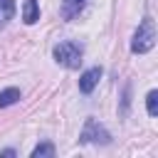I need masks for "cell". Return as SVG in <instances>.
<instances>
[{
  "instance_id": "cell-6",
  "label": "cell",
  "mask_w": 158,
  "mask_h": 158,
  "mask_svg": "<svg viewBox=\"0 0 158 158\" xmlns=\"http://www.w3.org/2000/svg\"><path fill=\"white\" fill-rule=\"evenodd\" d=\"M22 20H25V25H35L40 20V5H37V0H25L22 2Z\"/></svg>"
},
{
  "instance_id": "cell-2",
  "label": "cell",
  "mask_w": 158,
  "mask_h": 158,
  "mask_svg": "<svg viewBox=\"0 0 158 158\" xmlns=\"http://www.w3.org/2000/svg\"><path fill=\"white\" fill-rule=\"evenodd\" d=\"M54 59L67 69H77L81 64V47L72 40L59 42V44H54Z\"/></svg>"
},
{
  "instance_id": "cell-3",
  "label": "cell",
  "mask_w": 158,
  "mask_h": 158,
  "mask_svg": "<svg viewBox=\"0 0 158 158\" xmlns=\"http://www.w3.org/2000/svg\"><path fill=\"white\" fill-rule=\"evenodd\" d=\"M79 141L81 143H109L111 136L96 123V118H86V123H84V128L79 133Z\"/></svg>"
},
{
  "instance_id": "cell-4",
  "label": "cell",
  "mask_w": 158,
  "mask_h": 158,
  "mask_svg": "<svg viewBox=\"0 0 158 158\" xmlns=\"http://www.w3.org/2000/svg\"><path fill=\"white\" fill-rule=\"evenodd\" d=\"M99 79H101V69H99V67L86 69V72L79 77V91H81V94H91L94 86L99 84Z\"/></svg>"
},
{
  "instance_id": "cell-11",
  "label": "cell",
  "mask_w": 158,
  "mask_h": 158,
  "mask_svg": "<svg viewBox=\"0 0 158 158\" xmlns=\"http://www.w3.org/2000/svg\"><path fill=\"white\" fill-rule=\"evenodd\" d=\"M0 156H15V151L12 148H5V151H0Z\"/></svg>"
},
{
  "instance_id": "cell-9",
  "label": "cell",
  "mask_w": 158,
  "mask_h": 158,
  "mask_svg": "<svg viewBox=\"0 0 158 158\" xmlns=\"http://www.w3.org/2000/svg\"><path fill=\"white\" fill-rule=\"evenodd\" d=\"M42 156H54V146L52 143H37L32 151V158H42Z\"/></svg>"
},
{
  "instance_id": "cell-8",
  "label": "cell",
  "mask_w": 158,
  "mask_h": 158,
  "mask_svg": "<svg viewBox=\"0 0 158 158\" xmlns=\"http://www.w3.org/2000/svg\"><path fill=\"white\" fill-rule=\"evenodd\" d=\"M17 99H20V89H5V91H0V109L12 106Z\"/></svg>"
},
{
  "instance_id": "cell-1",
  "label": "cell",
  "mask_w": 158,
  "mask_h": 158,
  "mask_svg": "<svg viewBox=\"0 0 158 158\" xmlns=\"http://www.w3.org/2000/svg\"><path fill=\"white\" fill-rule=\"evenodd\" d=\"M156 44V22L151 17H143L138 30L133 32V40H131V52L136 54H143V52H151Z\"/></svg>"
},
{
  "instance_id": "cell-7",
  "label": "cell",
  "mask_w": 158,
  "mask_h": 158,
  "mask_svg": "<svg viewBox=\"0 0 158 158\" xmlns=\"http://www.w3.org/2000/svg\"><path fill=\"white\" fill-rule=\"evenodd\" d=\"M15 15V0H0V30L12 20Z\"/></svg>"
},
{
  "instance_id": "cell-5",
  "label": "cell",
  "mask_w": 158,
  "mask_h": 158,
  "mask_svg": "<svg viewBox=\"0 0 158 158\" xmlns=\"http://www.w3.org/2000/svg\"><path fill=\"white\" fill-rule=\"evenodd\" d=\"M84 5H86V0H62V7H59L62 20H74L84 10Z\"/></svg>"
},
{
  "instance_id": "cell-10",
  "label": "cell",
  "mask_w": 158,
  "mask_h": 158,
  "mask_svg": "<svg viewBox=\"0 0 158 158\" xmlns=\"http://www.w3.org/2000/svg\"><path fill=\"white\" fill-rule=\"evenodd\" d=\"M146 109H148L151 116L158 114V91H148V96H146Z\"/></svg>"
}]
</instances>
